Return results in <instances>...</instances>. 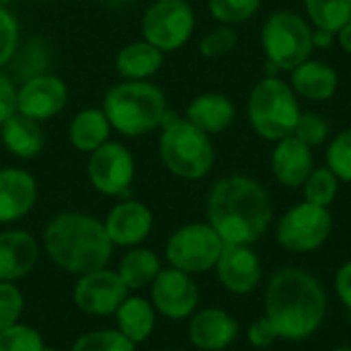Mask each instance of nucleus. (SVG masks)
Instances as JSON below:
<instances>
[{"label": "nucleus", "instance_id": "1", "mask_svg": "<svg viewBox=\"0 0 351 351\" xmlns=\"http://www.w3.org/2000/svg\"><path fill=\"white\" fill-rule=\"evenodd\" d=\"M208 224L224 245H255L274 220L267 189L253 177L230 175L216 181L206 202Z\"/></svg>", "mask_w": 351, "mask_h": 351}, {"label": "nucleus", "instance_id": "2", "mask_svg": "<svg viewBox=\"0 0 351 351\" xmlns=\"http://www.w3.org/2000/svg\"><path fill=\"white\" fill-rule=\"evenodd\" d=\"M263 308L280 339L306 341L325 323L327 294L311 271L282 267L265 286Z\"/></svg>", "mask_w": 351, "mask_h": 351}, {"label": "nucleus", "instance_id": "3", "mask_svg": "<svg viewBox=\"0 0 351 351\" xmlns=\"http://www.w3.org/2000/svg\"><path fill=\"white\" fill-rule=\"evenodd\" d=\"M43 249L49 259L72 276L107 267L113 243L105 224L82 212L56 214L43 230Z\"/></svg>", "mask_w": 351, "mask_h": 351}, {"label": "nucleus", "instance_id": "4", "mask_svg": "<svg viewBox=\"0 0 351 351\" xmlns=\"http://www.w3.org/2000/svg\"><path fill=\"white\" fill-rule=\"evenodd\" d=\"M101 109L111 128L125 138H142L162 128L169 115L165 90L150 80H123L111 86Z\"/></svg>", "mask_w": 351, "mask_h": 351}, {"label": "nucleus", "instance_id": "5", "mask_svg": "<svg viewBox=\"0 0 351 351\" xmlns=\"http://www.w3.org/2000/svg\"><path fill=\"white\" fill-rule=\"evenodd\" d=\"M160 130L158 156L171 175L185 181H197L212 171L216 152L206 132L171 111Z\"/></svg>", "mask_w": 351, "mask_h": 351}, {"label": "nucleus", "instance_id": "6", "mask_svg": "<svg viewBox=\"0 0 351 351\" xmlns=\"http://www.w3.org/2000/svg\"><path fill=\"white\" fill-rule=\"evenodd\" d=\"M300 113L296 93L280 76H265L251 88L247 117L255 134L263 140L278 142L292 136Z\"/></svg>", "mask_w": 351, "mask_h": 351}, {"label": "nucleus", "instance_id": "7", "mask_svg": "<svg viewBox=\"0 0 351 351\" xmlns=\"http://www.w3.org/2000/svg\"><path fill=\"white\" fill-rule=\"evenodd\" d=\"M261 45L269 64L278 70L292 72L315 51L313 29L302 14L294 10H276L261 27Z\"/></svg>", "mask_w": 351, "mask_h": 351}, {"label": "nucleus", "instance_id": "8", "mask_svg": "<svg viewBox=\"0 0 351 351\" xmlns=\"http://www.w3.org/2000/svg\"><path fill=\"white\" fill-rule=\"evenodd\" d=\"M222 249L224 241L208 222H189L169 237L165 255L171 267L195 276L214 269Z\"/></svg>", "mask_w": 351, "mask_h": 351}, {"label": "nucleus", "instance_id": "9", "mask_svg": "<svg viewBox=\"0 0 351 351\" xmlns=\"http://www.w3.org/2000/svg\"><path fill=\"white\" fill-rule=\"evenodd\" d=\"M333 232L329 208L300 202L292 206L276 226V241L290 253H313L321 249Z\"/></svg>", "mask_w": 351, "mask_h": 351}, {"label": "nucleus", "instance_id": "10", "mask_svg": "<svg viewBox=\"0 0 351 351\" xmlns=\"http://www.w3.org/2000/svg\"><path fill=\"white\" fill-rule=\"evenodd\" d=\"M142 39L162 53L181 49L195 31V12L187 0H152L142 14Z\"/></svg>", "mask_w": 351, "mask_h": 351}, {"label": "nucleus", "instance_id": "11", "mask_svg": "<svg viewBox=\"0 0 351 351\" xmlns=\"http://www.w3.org/2000/svg\"><path fill=\"white\" fill-rule=\"evenodd\" d=\"M86 175L90 185L109 197H128L136 177V160L121 142H105L88 154Z\"/></svg>", "mask_w": 351, "mask_h": 351}, {"label": "nucleus", "instance_id": "12", "mask_svg": "<svg viewBox=\"0 0 351 351\" xmlns=\"http://www.w3.org/2000/svg\"><path fill=\"white\" fill-rule=\"evenodd\" d=\"M150 302L162 317L183 321L197 311L199 288L193 282V276L175 267H162L150 286Z\"/></svg>", "mask_w": 351, "mask_h": 351}, {"label": "nucleus", "instance_id": "13", "mask_svg": "<svg viewBox=\"0 0 351 351\" xmlns=\"http://www.w3.org/2000/svg\"><path fill=\"white\" fill-rule=\"evenodd\" d=\"M130 296L128 286L113 269H97L78 276L74 286V304L93 317H111Z\"/></svg>", "mask_w": 351, "mask_h": 351}, {"label": "nucleus", "instance_id": "14", "mask_svg": "<svg viewBox=\"0 0 351 351\" xmlns=\"http://www.w3.org/2000/svg\"><path fill=\"white\" fill-rule=\"evenodd\" d=\"M66 105L68 86L58 74H37L16 86V111L39 123L60 115Z\"/></svg>", "mask_w": 351, "mask_h": 351}, {"label": "nucleus", "instance_id": "15", "mask_svg": "<svg viewBox=\"0 0 351 351\" xmlns=\"http://www.w3.org/2000/svg\"><path fill=\"white\" fill-rule=\"evenodd\" d=\"M103 224L113 247L132 249V247H140L150 237L154 226V216L146 204L125 197L109 210Z\"/></svg>", "mask_w": 351, "mask_h": 351}, {"label": "nucleus", "instance_id": "16", "mask_svg": "<svg viewBox=\"0 0 351 351\" xmlns=\"http://www.w3.org/2000/svg\"><path fill=\"white\" fill-rule=\"evenodd\" d=\"M214 269L224 290L237 296L255 292L263 278L261 259L249 245H224Z\"/></svg>", "mask_w": 351, "mask_h": 351}, {"label": "nucleus", "instance_id": "17", "mask_svg": "<svg viewBox=\"0 0 351 351\" xmlns=\"http://www.w3.org/2000/svg\"><path fill=\"white\" fill-rule=\"evenodd\" d=\"M239 321L222 308H204L189 317L187 335L193 348L202 351H222L239 337Z\"/></svg>", "mask_w": 351, "mask_h": 351}, {"label": "nucleus", "instance_id": "18", "mask_svg": "<svg viewBox=\"0 0 351 351\" xmlns=\"http://www.w3.org/2000/svg\"><path fill=\"white\" fill-rule=\"evenodd\" d=\"M37 204L35 177L19 167L0 169V224L23 220Z\"/></svg>", "mask_w": 351, "mask_h": 351}, {"label": "nucleus", "instance_id": "19", "mask_svg": "<svg viewBox=\"0 0 351 351\" xmlns=\"http://www.w3.org/2000/svg\"><path fill=\"white\" fill-rule=\"evenodd\" d=\"M315 171V154L308 144L296 136H288L276 142L271 152V173L280 185L298 189Z\"/></svg>", "mask_w": 351, "mask_h": 351}, {"label": "nucleus", "instance_id": "20", "mask_svg": "<svg viewBox=\"0 0 351 351\" xmlns=\"http://www.w3.org/2000/svg\"><path fill=\"white\" fill-rule=\"evenodd\" d=\"M39 259V245L27 230L0 232V282H19L27 278Z\"/></svg>", "mask_w": 351, "mask_h": 351}, {"label": "nucleus", "instance_id": "21", "mask_svg": "<svg viewBox=\"0 0 351 351\" xmlns=\"http://www.w3.org/2000/svg\"><path fill=\"white\" fill-rule=\"evenodd\" d=\"M290 86L296 93V97L323 103L337 93L339 76L335 68L329 66L327 62L308 58L290 72Z\"/></svg>", "mask_w": 351, "mask_h": 351}, {"label": "nucleus", "instance_id": "22", "mask_svg": "<svg viewBox=\"0 0 351 351\" xmlns=\"http://www.w3.org/2000/svg\"><path fill=\"white\" fill-rule=\"evenodd\" d=\"M237 117L234 103L222 93H202L193 97L185 109V119L208 136L222 134Z\"/></svg>", "mask_w": 351, "mask_h": 351}, {"label": "nucleus", "instance_id": "23", "mask_svg": "<svg viewBox=\"0 0 351 351\" xmlns=\"http://www.w3.org/2000/svg\"><path fill=\"white\" fill-rule=\"evenodd\" d=\"M0 142L16 158H35L45 146V132L39 121L14 111L0 123Z\"/></svg>", "mask_w": 351, "mask_h": 351}, {"label": "nucleus", "instance_id": "24", "mask_svg": "<svg viewBox=\"0 0 351 351\" xmlns=\"http://www.w3.org/2000/svg\"><path fill=\"white\" fill-rule=\"evenodd\" d=\"M165 66V53L146 39L125 43L115 56V70L123 80H150Z\"/></svg>", "mask_w": 351, "mask_h": 351}, {"label": "nucleus", "instance_id": "25", "mask_svg": "<svg viewBox=\"0 0 351 351\" xmlns=\"http://www.w3.org/2000/svg\"><path fill=\"white\" fill-rule=\"evenodd\" d=\"M113 132L107 115L99 107H86L80 109L70 125H68V140L74 150L90 154L97 148H101L105 142H109V134Z\"/></svg>", "mask_w": 351, "mask_h": 351}, {"label": "nucleus", "instance_id": "26", "mask_svg": "<svg viewBox=\"0 0 351 351\" xmlns=\"http://www.w3.org/2000/svg\"><path fill=\"white\" fill-rule=\"evenodd\" d=\"M115 329L123 333L132 343H144L156 325V311L150 300L142 296H128L115 311Z\"/></svg>", "mask_w": 351, "mask_h": 351}, {"label": "nucleus", "instance_id": "27", "mask_svg": "<svg viewBox=\"0 0 351 351\" xmlns=\"http://www.w3.org/2000/svg\"><path fill=\"white\" fill-rule=\"evenodd\" d=\"M162 263L160 257L146 247H132L119 261L117 274L128 286L130 292H140L152 286L156 276L160 274Z\"/></svg>", "mask_w": 351, "mask_h": 351}, {"label": "nucleus", "instance_id": "28", "mask_svg": "<svg viewBox=\"0 0 351 351\" xmlns=\"http://www.w3.org/2000/svg\"><path fill=\"white\" fill-rule=\"evenodd\" d=\"M308 21L317 29L339 33L351 21V0H302Z\"/></svg>", "mask_w": 351, "mask_h": 351}, {"label": "nucleus", "instance_id": "29", "mask_svg": "<svg viewBox=\"0 0 351 351\" xmlns=\"http://www.w3.org/2000/svg\"><path fill=\"white\" fill-rule=\"evenodd\" d=\"M339 179L331 173V169L321 167L308 175V179L302 185V193H304V202H311L315 206H323L329 208L339 193Z\"/></svg>", "mask_w": 351, "mask_h": 351}, {"label": "nucleus", "instance_id": "30", "mask_svg": "<svg viewBox=\"0 0 351 351\" xmlns=\"http://www.w3.org/2000/svg\"><path fill=\"white\" fill-rule=\"evenodd\" d=\"M70 351H136V343L117 329H97L80 335Z\"/></svg>", "mask_w": 351, "mask_h": 351}, {"label": "nucleus", "instance_id": "31", "mask_svg": "<svg viewBox=\"0 0 351 351\" xmlns=\"http://www.w3.org/2000/svg\"><path fill=\"white\" fill-rule=\"evenodd\" d=\"M261 8V0H208L210 14L220 25H241L247 23Z\"/></svg>", "mask_w": 351, "mask_h": 351}, {"label": "nucleus", "instance_id": "32", "mask_svg": "<svg viewBox=\"0 0 351 351\" xmlns=\"http://www.w3.org/2000/svg\"><path fill=\"white\" fill-rule=\"evenodd\" d=\"M325 160L327 169H331L341 183H351V128L341 130L329 142Z\"/></svg>", "mask_w": 351, "mask_h": 351}, {"label": "nucleus", "instance_id": "33", "mask_svg": "<svg viewBox=\"0 0 351 351\" xmlns=\"http://www.w3.org/2000/svg\"><path fill=\"white\" fill-rule=\"evenodd\" d=\"M239 45V33L230 25H218L199 39V53L204 58L216 60L228 56Z\"/></svg>", "mask_w": 351, "mask_h": 351}, {"label": "nucleus", "instance_id": "34", "mask_svg": "<svg viewBox=\"0 0 351 351\" xmlns=\"http://www.w3.org/2000/svg\"><path fill=\"white\" fill-rule=\"evenodd\" d=\"M43 337L37 329L16 323L0 331V351H41Z\"/></svg>", "mask_w": 351, "mask_h": 351}, {"label": "nucleus", "instance_id": "35", "mask_svg": "<svg viewBox=\"0 0 351 351\" xmlns=\"http://www.w3.org/2000/svg\"><path fill=\"white\" fill-rule=\"evenodd\" d=\"M10 64H12V72H16L21 76V82L31 78V76L45 74V70H43V66H45V47L39 41H29L25 47L19 45V49H16Z\"/></svg>", "mask_w": 351, "mask_h": 351}, {"label": "nucleus", "instance_id": "36", "mask_svg": "<svg viewBox=\"0 0 351 351\" xmlns=\"http://www.w3.org/2000/svg\"><path fill=\"white\" fill-rule=\"evenodd\" d=\"M19 45H21L19 21L6 6H0V70L12 62Z\"/></svg>", "mask_w": 351, "mask_h": 351}, {"label": "nucleus", "instance_id": "37", "mask_svg": "<svg viewBox=\"0 0 351 351\" xmlns=\"http://www.w3.org/2000/svg\"><path fill=\"white\" fill-rule=\"evenodd\" d=\"M329 132H331L329 121L323 115L313 113V111H306V113H300L298 123H296L292 136H296L298 140H302L304 144H308L311 148H315V146H321V144L327 142Z\"/></svg>", "mask_w": 351, "mask_h": 351}, {"label": "nucleus", "instance_id": "38", "mask_svg": "<svg viewBox=\"0 0 351 351\" xmlns=\"http://www.w3.org/2000/svg\"><path fill=\"white\" fill-rule=\"evenodd\" d=\"M25 308L21 290L10 282H0V331L19 323Z\"/></svg>", "mask_w": 351, "mask_h": 351}, {"label": "nucleus", "instance_id": "39", "mask_svg": "<svg viewBox=\"0 0 351 351\" xmlns=\"http://www.w3.org/2000/svg\"><path fill=\"white\" fill-rule=\"evenodd\" d=\"M278 331L274 329V325L269 323V319L263 315L259 319H255L251 325H249V331H247V341L257 348V350H265V348H271L276 341H278Z\"/></svg>", "mask_w": 351, "mask_h": 351}, {"label": "nucleus", "instance_id": "40", "mask_svg": "<svg viewBox=\"0 0 351 351\" xmlns=\"http://www.w3.org/2000/svg\"><path fill=\"white\" fill-rule=\"evenodd\" d=\"M16 111V84L10 74L0 70V123Z\"/></svg>", "mask_w": 351, "mask_h": 351}, {"label": "nucleus", "instance_id": "41", "mask_svg": "<svg viewBox=\"0 0 351 351\" xmlns=\"http://www.w3.org/2000/svg\"><path fill=\"white\" fill-rule=\"evenodd\" d=\"M335 290L341 300V304L350 311L351 315V261L343 263L335 274Z\"/></svg>", "mask_w": 351, "mask_h": 351}, {"label": "nucleus", "instance_id": "42", "mask_svg": "<svg viewBox=\"0 0 351 351\" xmlns=\"http://www.w3.org/2000/svg\"><path fill=\"white\" fill-rule=\"evenodd\" d=\"M335 41V33L325 29H313V47L315 49H329Z\"/></svg>", "mask_w": 351, "mask_h": 351}, {"label": "nucleus", "instance_id": "43", "mask_svg": "<svg viewBox=\"0 0 351 351\" xmlns=\"http://www.w3.org/2000/svg\"><path fill=\"white\" fill-rule=\"evenodd\" d=\"M337 41H339V47L348 53V56H351V21L337 33Z\"/></svg>", "mask_w": 351, "mask_h": 351}, {"label": "nucleus", "instance_id": "44", "mask_svg": "<svg viewBox=\"0 0 351 351\" xmlns=\"http://www.w3.org/2000/svg\"><path fill=\"white\" fill-rule=\"evenodd\" d=\"M331 351H351V346H341V348H335V350Z\"/></svg>", "mask_w": 351, "mask_h": 351}, {"label": "nucleus", "instance_id": "45", "mask_svg": "<svg viewBox=\"0 0 351 351\" xmlns=\"http://www.w3.org/2000/svg\"><path fill=\"white\" fill-rule=\"evenodd\" d=\"M41 351H64V350H60V348H51V346L47 348V346H45V348H43Z\"/></svg>", "mask_w": 351, "mask_h": 351}, {"label": "nucleus", "instance_id": "46", "mask_svg": "<svg viewBox=\"0 0 351 351\" xmlns=\"http://www.w3.org/2000/svg\"><path fill=\"white\" fill-rule=\"evenodd\" d=\"M10 2H12V0H0V6H8Z\"/></svg>", "mask_w": 351, "mask_h": 351}, {"label": "nucleus", "instance_id": "47", "mask_svg": "<svg viewBox=\"0 0 351 351\" xmlns=\"http://www.w3.org/2000/svg\"><path fill=\"white\" fill-rule=\"evenodd\" d=\"M154 351H177V350H154Z\"/></svg>", "mask_w": 351, "mask_h": 351}]
</instances>
